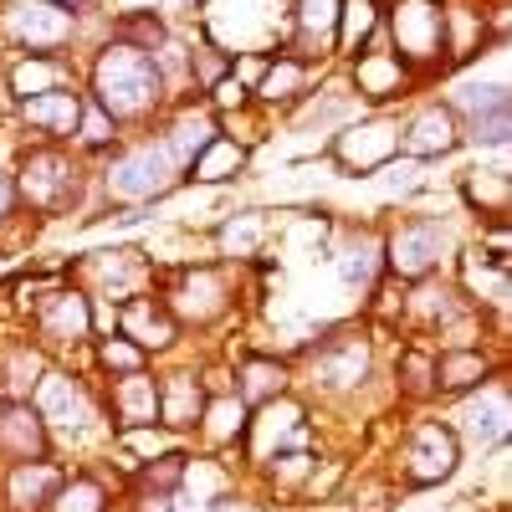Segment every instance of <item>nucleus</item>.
<instances>
[{"label": "nucleus", "mask_w": 512, "mask_h": 512, "mask_svg": "<svg viewBox=\"0 0 512 512\" xmlns=\"http://www.w3.org/2000/svg\"><path fill=\"white\" fill-rule=\"evenodd\" d=\"M11 185L21 200L26 221H93L98 200H93V164L67 144H41V139H21L16 159H11Z\"/></svg>", "instance_id": "20e7f679"}, {"label": "nucleus", "mask_w": 512, "mask_h": 512, "mask_svg": "<svg viewBox=\"0 0 512 512\" xmlns=\"http://www.w3.org/2000/svg\"><path fill=\"white\" fill-rule=\"evenodd\" d=\"M118 497H123L118 466H108L103 456L98 461H67V477L52 492L47 512H118Z\"/></svg>", "instance_id": "c756f323"}, {"label": "nucleus", "mask_w": 512, "mask_h": 512, "mask_svg": "<svg viewBox=\"0 0 512 512\" xmlns=\"http://www.w3.org/2000/svg\"><path fill=\"white\" fill-rule=\"evenodd\" d=\"M82 82H67V88H52V93H36V98H21L11 103V123L21 128V139H41V144H67L72 149V134H77V118H82Z\"/></svg>", "instance_id": "bb28decb"}, {"label": "nucleus", "mask_w": 512, "mask_h": 512, "mask_svg": "<svg viewBox=\"0 0 512 512\" xmlns=\"http://www.w3.org/2000/svg\"><path fill=\"white\" fill-rule=\"evenodd\" d=\"M67 477L62 456L41 461H0V512H47L52 492Z\"/></svg>", "instance_id": "2f4dec72"}, {"label": "nucleus", "mask_w": 512, "mask_h": 512, "mask_svg": "<svg viewBox=\"0 0 512 512\" xmlns=\"http://www.w3.org/2000/svg\"><path fill=\"white\" fill-rule=\"evenodd\" d=\"M379 16H384V0H344V16H338V62H349L379 36Z\"/></svg>", "instance_id": "37998d69"}, {"label": "nucleus", "mask_w": 512, "mask_h": 512, "mask_svg": "<svg viewBox=\"0 0 512 512\" xmlns=\"http://www.w3.org/2000/svg\"><path fill=\"white\" fill-rule=\"evenodd\" d=\"M461 123L456 113L446 108V98L431 88V93H415L405 108H400V154L405 159H420V164H451L461 154Z\"/></svg>", "instance_id": "a211bd4d"}, {"label": "nucleus", "mask_w": 512, "mask_h": 512, "mask_svg": "<svg viewBox=\"0 0 512 512\" xmlns=\"http://www.w3.org/2000/svg\"><path fill=\"white\" fill-rule=\"evenodd\" d=\"M185 190V164L169 154V144L154 128L123 134L98 164H93V200L103 210H154ZM93 216V221H98ZM88 221V226H93Z\"/></svg>", "instance_id": "7ed1b4c3"}, {"label": "nucleus", "mask_w": 512, "mask_h": 512, "mask_svg": "<svg viewBox=\"0 0 512 512\" xmlns=\"http://www.w3.org/2000/svg\"><path fill=\"white\" fill-rule=\"evenodd\" d=\"M251 144H241L236 134H221V139H210L200 154H195V164L185 169V185H195V190H231V185H241L246 175H251Z\"/></svg>", "instance_id": "e433bc0d"}, {"label": "nucleus", "mask_w": 512, "mask_h": 512, "mask_svg": "<svg viewBox=\"0 0 512 512\" xmlns=\"http://www.w3.org/2000/svg\"><path fill=\"white\" fill-rule=\"evenodd\" d=\"M36 415L47 420L52 446L67 461H98L113 441V425L103 415V395H98V379L82 369V364H52L47 374L36 379L31 390Z\"/></svg>", "instance_id": "39448f33"}, {"label": "nucleus", "mask_w": 512, "mask_h": 512, "mask_svg": "<svg viewBox=\"0 0 512 512\" xmlns=\"http://www.w3.org/2000/svg\"><path fill=\"white\" fill-rule=\"evenodd\" d=\"M6 98L21 103V98H36V93H52V88H67L77 82V57H31V52H11L6 57Z\"/></svg>", "instance_id": "4c0bfd02"}, {"label": "nucleus", "mask_w": 512, "mask_h": 512, "mask_svg": "<svg viewBox=\"0 0 512 512\" xmlns=\"http://www.w3.org/2000/svg\"><path fill=\"white\" fill-rule=\"evenodd\" d=\"M77 82L123 134H139V128H149L169 103H175V93H169V82L159 77L154 57L144 47H128V41L108 36V31L82 52Z\"/></svg>", "instance_id": "f03ea898"}, {"label": "nucleus", "mask_w": 512, "mask_h": 512, "mask_svg": "<svg viewBox=\"0 0 512 512\" xmlns=\"http://www.w3.org/2000/svg\"><path fill=\"white\" fill-rule=\"evenodd\" d=\"M21 323H26V338L36 349H47L52 364H82V369H88V344L98 338V323H93V297L82 287L57 277L26 308Z\"/></svg>", "instance_id": "9b49d317"}, {"label": "nucleus", "mask_w": 512, "mask_h": 512, "mask_svg": "<svg viewBox=\"0 0 512 512\" xmlns=\"http://www.w3.org/2000/svg\"><path fill=\"white\" fill-rule=\"evenodd\" d=\"M466 308H472V303H466V292L456 287L451 272H431V277L400 282V297H395V333L436 344V333L451 328Z\"/></svg>", "instance_id": "f3484780"}, {"label": "nucleus", "mask_w": 512, "mask_h": 512, "mask_svg": "<svg viewBox=\"0 0 512 512\" xmlns=\"http://www.w3.org/2000/svg\"><path fill=\"white\" fill-rule=\"evenodd\" d=\"M379 41L420 77V88H441V77H446L441 0H384Z\"/></svg>", "instance_id": "f8f14e48"}, {"label": "nucleus", "mask_w": 512, "mask_h": 512, "mask_svg": "<svg viewBox=\"0 0 512 512\" xmlns=\"http://www.w3.org/2000/svg\"><path fill=\"white\" fill-rule=\"evenodd\" d=\"M384 384H390L395 410H436V344L395 333L390 359H384Z\"/></svg>", "instance_id": "aec40b11"}, {"label": "nucleus", "mask_w": 512, "mask_h": 512, "mask_svg": "<svg viewBox=\"0 0 512 512\" xmlns=\"http://www.w3.org/2000/svg\"><path fill=\"white\" fill-rule=\"evenodd\" d=\"M338 16L344 0H287L277 47L313 67H338Z\"/></svg>", "instance_id": "6ab92c4d"}, {"label": "nucleus", "mask_w": 512, "mask_h": 512, "mask_svg": "<svg viewBox=\"0 0 512 512\" xmlns=\"http://www.w3.org/2000/svg\"><path fill=\"white\" fill-rule=\"evenodd\" d=\"M384 333L369 318H349L333 323L318 338L292 349L297 364V395H303L313 410H354L364 395L390 390L384 384Z\"/></svg>", "instance_id": "f257e3e1"}, {"label": "nucleus", "mask_w": 512, "mask_h": 512, "mask_svg": "<svg viewBox=\"0 0 512 512\" xmlns=\"http://www.w3.org/2000/svg\"><path fill=\"white\" fill-rule=\"evenodd\" d=\"M41 456H57L47 420L36 415L31 400L0 395V461H41Z\"/></svg>", "instance_id": "c9c22d12"}, {"label": "nucleus", "mask_w": 512, "mask_h": 512, "mask_svg": "<svg viewBox=\"0 0 512 512\" xmlns=\"http://www.w3.org/2000/svg\"><path fill=\"white\" fill-rule=\"evenodd\" d=\"M323 72H328V67H313V62H303V57L272 47L267 62H262V77L251 82V108L262 113L267 123H282L297 103L308 98V88H313Z\"/></svg>", "instance_id": "5701e85b"}, {"label": "nucleus", "mask_w": 512, "mask_h": 512, "mask_svg": "<svg viewBox=\"0 0 512 512\" xmlns=\"http://www.w3.org/2000/svg\"><path fill=\"white\" fill-rule=\"evenodd\" d=\"M338 67H344L359 108H374V113H395V108H405L415 93H431V88H420V77H415L390 47H384L379 36L369 41L364 52H354L349 62H338Z\"/></svg>", "instance_id": "dca6fc26"}, {"label": "nucleus", "mask_w": 512, "mask_h": 512, "mask_svg": "<svg viewBox=\"0 0 512 512\" xmlns=\"http://www.w3.org/2000/svg\"><path fill=\"white\" fill-rule=\"evenodd\" d=\"M169 31H195L205 16H210V0H154L149 6Z\"/></svg>", "instance_id": "49530a36"}, {"label": "nucleus", "mask_w": 512, "mask_h": 512, "mask_svg": "<svg viewBox=\"0 0 512 512\" xmlns=\"http://www.w3.org/2000/svg\"><path fill=\"white\" fill-rule=\"evenodd\" d=\"M185 456H190V446H180V451H164V456H154V461H139L134 472L123 477V487H134V492H180Z\"/></svg>", "instance_id": "a18cd8bd"}, {"label": "nucleus", "mask_w": 512, "mask_h": 512, "mask_svg": "<svg viewBox=\"0 0 512 512\" xmlns=\"http://www.w3.org/2000/svg\"><path fill=\"white\" fill-rule=\"evenodd\" d=\"M461 466H466V451H461L456 431L446 425V415L441 410H410L395 431L384 472L400 482V492H436V487L461 477Z\"/></svg>", "instance_id": "1a4fd4ad"}, {"label": "nucleus", "mask_w": 512, "mask_h": 512, "mask_svg": "<svg viewBox=\"0 0 512 512\" xmlns=\"http://www.w3.org/2000/svg\"><path fill=\"white\" fill-rule=\"evenodd\" d=\"M139 369H154V359L134 344V338H123L118 328L98 333L88 344V374L93 379H123V374H139Z\"/></svg>", "instance_id": "ea45409f"}, {"label": "nucleus", "mask_w": 512, "mask_h": 512, "mask_svg": "<svg viewBox=\"0 0 512 512\" xmlns=\"http://www.w3.org/2000/svg\"><path fill=\"white\" fill-rule=\"evenodd\" d=\"M451 195L461 205V216L466 221H512V175H507V164H466L456 169V180H451Z\"/></svg>", "instance_id": "7c9ffc66"}, {"label": "nucleus", "mask_w": 512, "mask_h": 512, "mask_svg": "<svg viewBox=\"0 0 512 512\" xmlns=\"http://www.w3.org/2000/svg\"><path fill=\"white\" fill-rule=\"evenodd\" d=\"M374 185H379V195H384V205H415L420 195H431L436 190V175H431V164H420V159H390L374 175Z\"/></svg>", "instance_id": "a19ab883"}, {"label": "nucleus", "mask_w": 512, "mask_h": 512, "mask_svg": "<svg viewBox=\"0 0 512 512\" xmlns=\"http://www.w3.org/2000/svg\"><path fill=\"white\" fill-rule=\"evenodd\" d=\"M118 333L134 338V344H139L154 364H164V359H175V354L190 349V333L175 323V313L164 308L159 287H149V292H139V297H128V303L118 308Z\"/></svg>", "instance_id": "393cba45"}, {"label": "nucleus", "mask_w": 512, "mask_h": 512, "mask_svg": "<svg viewBox=\"0 0 512 512\" xmlns=\"http://www.w3.org/2000/svg\"><path fill=\"white\" fill-rule=\"evenodd\" d=\"M231 62H236V52H226L205 26H195L190 31V98H205L231 72Z\"/></svg>", "instance_id": "79ce46f5"}, {"label": "nucleus", "mask_w": 512, "mask_h": 512, "mask_svg": "<svg viewBox=\"0 0 512 512\" xmlns=\"http://www.w3.org/2000/svg\"><path fill=\"white\" fill-rule=\"evenodd\" d=\"M159 297L164 308L175 313V323L185 333H221L241 318L246 297H251V282H246V267H231V262H216V256H190V262H164L159 267Z\"/></svg>", "instance_id": "423d86ee"}, {"label": "nucleus", "mask_w": 512, "mask_h": 512, "mask_svg": "<svg viewBox=\"0 0 512 512\" xmlns=\"http://www.w3.org/2000/svg\"><path fill=\"white\" fill-rule=\"evenodd\" d=\"M154 379H159V425H169L175 436H195V425H200V410L210 400L205 390V379L195 369V354H175V359H164L154 364Z\"/></svg>", "instance_id": "a878e982"}, {"label": "nucleus", "mask_w": 512, "mask_h": 512, "mask_svg": "<svg viewBox=\"0 0 512 512\" xmlns=\"http://www.w3.org/2000/svg\"><path fill=\"white\" fill-rule=\"evenodd\" d=\"M62 277L72 287H82L103 308H123L128 297H139L159 282V262L154 251L134 246V241H113V246H98V251H82L62 267Z\"/></svg>", "instance_id": "ddd939ff"}, {"label": "nucleus", "mask_w": 512, "mask_h": 512, "mask_svg": "<svg viewBox=\"0 0 512 512\" xmlns=\"http://www.w3.org/2000/svg\"><path fill=\"white\" fill-rule=\"evenodd\" d=\"M364 108H359V98H354V88H349V77H344V67H328L313 88H308V98L297 103L282 123L292 128V134H318L323 144L344 128L349 118H359ZM323 144H318V154H323Z\"/></svg>", "instance_id": "4be33fe9"}, {"label": "nucleus", "mask_w": 512, "mask_h": 512, "mask_svg": "<svg viewBox=\"0 0 512 512\" xmlns=\"http://www.w3.org/2000/svg\"><path fill=\"white\" fill-rule=\"evenodd\" d=\"M477 221H461L446 216V210H415L405 205L400 216H384L379 236H384V277L390 282H415V277H431V272H451L461 246L472 241Z\"/></svg>", "instance_id": "6e6552de"}, {"label": "nucleus", "mask_w": 512, "mask_h": 512, "mask_svg": "<svg viewBox=\"0 0 512 512\" xmlns=\"http://www.w3.org/2000/svg\"><path fill=\"white\" fill-rule=\"evenodd\" d=\"M149 128H154V134L169 144V154H175L185 169L195 164V154H200L210 139H221V134H226L221 118L205 108V98H175V103H169V108H164V113H159Z\"/></svg>", "instance_id": "473e14b6"}, {"label": "nucleus", "mask_w": 512, "mask_h": 512, "mask_svg": "<svg viewBox=\"0 0 512 512\" xmlns=\"http://www.w3.org/2000/svg\"><path fill=\"white\" fill-rule=\"evenodd\" d=\"M323 159H328L344 180H374L390 159H400V108H395V113L364 108L359 118H349V123L323 144Z\"/></svg>", "instance_id": "4468645a"}, {"label": "nucleus", "mask_w": 512, "mask_h": 512, "mask_svg": "<svg viewBox=\"0 0 512 512\" xmlns=\"http://www.w3.org/2000/svg\"><path fill=\"white\" fill-rule=\"evenodd\" d=\"M21 226H26V216H21V200H16V185H11V169L0 164V246H6ZM31 226H36V221H31Z\"/></svg>", "instance_id": "de8ad7c7"}, {"label": "nucleus", "mask_w": 512, "mask_h": 512, "mask_svg": "<svg viewBox=\"0 0 512 512\" xmlns=\"http://www.w3.org/2000/svg\"><path fill=\"white\" fill-rule=\"evenodd\" d=\"M98 395H103V415H108L113 431L159 420V379H154V369L123 374V379H98Z\"/></svg>", "instance_id": "72a5a7b5"}, {"label": "nucleus", "mask_w": 512, "mask_h": 512, "mask_svg": "<svg viewBox=\"0 0 512 512\" xmlns=\"http://www.w3.org/2000/svg\"><path fill=\"white\" fill-rule=\"evenodd\" d=\"M205 236H210V256H216V262H231V267L251 272L267 256L272 236H277V216L262 210V205H236V210L210 221Z\"/></svg>", "instance_id": "b1692460"}, {"label": "nucleus", "mask_w": 512, "mask_h": 512, "mask_svg": "<svg viewBox=\"0 0 512 512\" xmlns=\"http://www.w3.org/2000/svg\"><path fill=\"white\" fill-rule=\"evenodd\" d=\"M446 108L461 123V144L477 154H507L512 144V82H507V47H492L472 67L451 72L441 88Z\"/></svg>", "instance_id": "0eeeda50"}, {"label": "nucleus", "mask_w": 512, "mask_h": 512, "mask_svg": "<svg viewBox=\"0 0 512 512\" xmlns=\"http://www.w3.org/2000/svg\"><path fill=\"white\" fill-rule=\"evenodd\" d=\"M497 374H512V359L502 344H477V349H436V410L482 390Z\"/></svg>", "instance_id": "c85d7f7f"}, {"label": "nucleus", "mask_w": 512, "mask_h": 512, "mask_svg": "<svg viewBox=\"0 0 512 512\" xmlns=\"http://www.w3.org/2000/svg\"><path fill=\"white\" fill-rule=\"evenodd\" d=\"M328 262L349 292H374L384 282V236L379 221H338L328 241Z\"/></svg>", "instance_id": "412c9836"}, {"label": "nucleus", "mask_w": 512, "mask_h": 512, "mask_svg": "<svg viewBox=\"0 0 512 512\" xmlns=\"http://www.w3.org/2000/svg\"><path fill=\"white\" fill-rule=\"evenodd\" d=\"M441 415L456 431L466 456H487V451L507 446L512 441V374H497L492 384H482V390L441 405Z\"/></svg>", "instance_id": "2eb2a0df"}, {"label": "nucleus", "mask_w": 512, "mask_h": 512, "mask_svg": "<svg viewBox=\"0 0 512 512\" xmlns=\"http://www.w3.org/2000/svg\"><path fill=\"white\" fill-rule=\"evenodd\" d=\"M108 31V21H77L52 0H0V47L31 57H77Z\"/></svg>", "instance_id": "9d476101"}, {"label": "nucleus", "mask_w": 512, "mask_h": 512, "mask_svg": "<svg viewBox=\"0 0 512 512\" xmlns=\"http://www.w3.org/2000/svg\"><path fill=\"white\" fill-rule=\"evenodd\" d=\"M123 139V128L93 103V98H82V118H77V134H72V149L88 159V164H98L113 144Z\"/></svg>", "instance_id": "c03bdc74"}, {"label": "nucleus", "mask_w": 512, "mask_h": 512, "mask_svg": "<svg viewBox=\"0 0 512 512\" xmlns=\"http://www.w3.org/2000/svg\"><path fill=\"white\" fill-rule=\"evenodd\" d=\"M52 369V359H47V349H36L26 333H16V338H6L0 344V395H16V400H31V390H36V379Z\"/></svg>", "instance_id": "58836bf2"}, {"label": "nucleus", "mask_w": 512, "mask_h": 512, "mask_svg": "<svg viewBox=\"0 0 512 512\" xmlns=\"http://www.w3.org/2000/svg\"><path fill=\"white\" fill-rule=\"evenodd\" d=\"M292 390H297L292 354H277V349H241V354H231V395L246 410L272 405V400H282Z\"/></svg>", "instance_id": "cd10ccee"}, {"label": "nucleus", "mask_w": 512, "mask_h": 512, "mask_svg": "<svg viewBox=\"0 0 512 512\" xmlns=\"http://www.w3.org/2000/svg\"><path fill=\"white\" fill-rule=\"evenodd\" d=\"M246 425H251V410H246V405H241L231 390H221V395H210V400H205V410H200V425H195L190 446H200V451H210V456H231V461L241 466Z\"/></svg>", "instance_id": "f704fd0d"}]
</instances>
